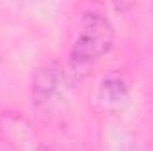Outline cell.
I'll return each instance as SVG.
<instances>
[{
	"label": "cell",
	"mask_w": 153,
	"mask_h": 151,
	"mask_svg": "<svg viewBox=\"0 0 153 151\" xmlns=\"http://www.w3.org/2000/svg\"><path fill=\"white\" fill-rule=\"evenodd\" d=\"M128 98V85L119 73H109L102 80L100 100L105 105H121Z\"/></svg>",
	"instance_id": "obj_3"
},
{
	"label": "cell",
	"mask_w": 153,
	"mask_h": 151,
	"mask_svg": "<svg viewBox=\"0 0 153 151\" xmlns=\"http://www.w3.org/2000/svg\"><path fill=\"white\" fill-rule=\"evenodd\" d=\"M114 43V29L102 13H87L80 23L76 41L71 48V61L89 64L105 55Z\"/></svg>",
	"instance_id": "obj_1"
},
{
	"label": "cell",
	"mask_w": 153,
	"mask_h": 151,
	"mask_svg": "<svg viewBox=\"0 0 153 151\" xmlns=\"http://www.w3.org/2000/svg\"><path fill=\"white\" fill-rule=\"evenodd\" d=\"M64 85L62 68L55 62H46L39 66L32 76V98L36 105L52 101Z\"/></svg>",
	"instance_id": "obj_2"
}]
</instances>
